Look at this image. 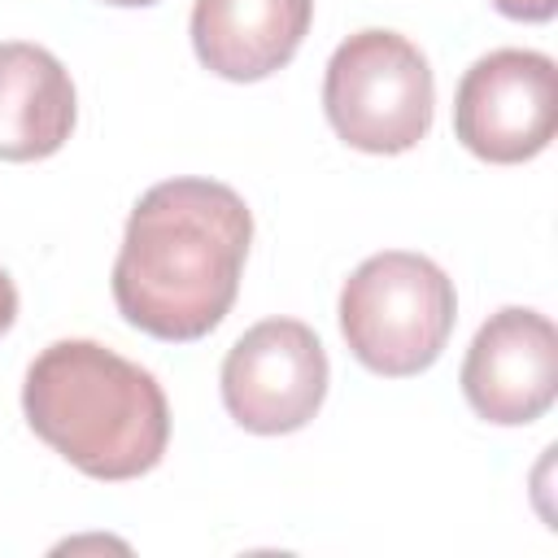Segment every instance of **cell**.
<instances>
[{"instance_id": "10", "label": "cell", "mask_w": 558, "mask_h": 558, "mask_svg": "<svg viewBox=\"0 0 558 558\" xmlns=\"http://www.w3.org/2000/svg\"><path fill=\"white\" fill-rule=\"evenodd\" d=\"M493 4L514 22H549L558 9V0H493Z\"/></svg>"}, {"instance_id": "9", "label": "cell", "mask_w": 558, "mask_h": 558, "mask_svg": "<svg viewBox=\"0 0 558 558\" xmlns=\"http://www.w3.org/2000/svg\"><path fill=\"white\" fill-rule=\"evenodd\" d=\"M78 118L70 70L39 44H0V161L52 157Z\"/></svg>"}, {"instance_id": "2", "label": "cell", "mask_w": 558, "mask_h": 558, "mask_svg": "<svg viewBox=\"0 0 558 558\" xmlns=\"http://www.w3.org/2000/svg\"><path fill=\"white\" fill-rule=\"evenodd\" d=\"M22 410L48 449L109 484L153 471L170 440L157 375L96 340L48 344L26 366Z\"/></svg>"}, {"instance_id": "1", "label": "cell", "mask_w": 558, "mask_h": 558, "mask_svg": "<svg viewBox=\"0 0 558 558\" xmlns=\"http://www.w3.org/2000/svg\"><path fill=\"white\" fill-rule=\"evenodd\" d=\"M253 240L244 196L218 179L153 183L131 218L113 262L118 314L157 340L209 336L235 292Z\"/></svg>"}, {"instance_id": "6", "label": "cell", "mask_w": 558, "mask_h": 558, "mask_svg": "<svg viewBox=\"0 0 558 558\" xmlns=\"http://www.w3.org/2000/svg\"><path fill=\"white\" fill-rule=\"evenodd\" d=\"M327 397L323 340L301 318L253 323L222 357V405L257 436L305 427Z\"/></svg>"}, {"instance_id": "11", "label": "cell", "mask_w": 558, "mask_h": 558, "mask_svg": "<svg viewBox=\"0 0 558 558\" xmlns=\"http://www.w3.org/2000/svg\"><path fill=\"white\" fill-rule=\"evenodd\" d=\"M13 318H17V288H13L9 270H0V336L13 327Z\"/></svg>"}, {"instance_id": "5", "label": "cell", "mask_w": 558, "mask_h": 558, "mask_svg": "<svg viewBox=\"0 0 558 558\" xmlns=\"http://www.w3.org/2000/svg\"><path fill=\"white\" fill-rule=\"evenodd\" d=\"M453 131L466 153L493 166H519L549 148L558 131V70L532 48L480 57L453 96Z\"/></svg>"}, {"instance_id": "4", "label": "cell", "mask_w": 558, "mask_h": 558, "mask_svg": "<svg viewBox=\"0 0 558 558\" xmlns=\"http://www.w3.org/2000/svg\"><path fill=\"white\" fill-rule=\"evenodd\" d=\"M323 109L349 148L375 157L405 153L432 131V65L397 31H357L327 61Z\"/></svg>"}, {"instance_id": "3", "label": "cell", "mask_w": 558, "mask_h": 558, "mask_svg": "<svg viewBox=\"0 0 558 558\" xmlns=\"http://www.w3.org/2000/svg\"><path fill=\"white\" fill-rule=\"evenodd\" d=\"M453 318V279L423 253H375L340 288V336L349 353L388 379L427 371L440 357Z\"/></svg>"}, {"instance_id": "7", "label": "cell", "mask_w": 558, "mask_h": 558, "mask_svg": "<svg viewBox=\"0 0 558 558\" xmlns=\"http://www.w3.org/2000/svg\"><path fill=\"white\" fill-rule=\"evenodd\" d=\"M462 392L466 405L497 427L541 418L558 392L554 323L527 305H506L488 314L462 357Z\"/></svg>"}, {"instance_id": "12", "label": "cell", "mask_w": 558, "mask_h": 558, "mask_svg": "<svg viewBox=\"0 0 558 558\" xmlns=\"http://www.w3.org/2000/svg\"><path fill=\"white\" fill-rule=\"evenodd\" d=\"M105 4H122V9H140V4H157V0H105Z\"/></svg>"}, {"instance_id": "8", "label": "cell", "mask_w": 558, "mask_h": 558, "mask_svg": "<svg viewBox=\"0 0 558 558\" xmlns=\"http://www.w3.org/2000/svg\"><path fill=\"white\" fill-rule=\"evenodd\" d=\"M310 17L314 0H196L192 48L218 78L257 83L296 57Z\"/></svg>"}]
</instances>
